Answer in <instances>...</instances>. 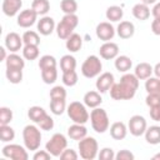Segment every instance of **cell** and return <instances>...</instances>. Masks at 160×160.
<instances>
[{"label":"cell","instance_id":"30bf717a","mask_svg":"<svg viewBox=\"0 0 160 160\" xmlns=\"http://www.w3.org/2000/svg\"><path fill=\"white\" fill-rule=\"evenodd\" d=\"M148 129V124H146V120L144 116L141 115H132L130 119H129V122H128V130L130 131V134L132 136H141L145 134Z\"/></svg>","mask_w":160,"mask_h":160},{"label":"cell","instance_id":"e575fe53","mask_svg":"<svg viewBox=\"0 0 160 160\" xmlns=\"http://www.w3.org/2000/svg\"><path fill=\"white\" fill-rule=\"evenodd\" d=\"M15 139V130L8 125H0V140L2 142H11Z\"/></svg>","mask_w":160,"mask_h":160},{"label":"cell","instance_id":"6f0895ef","mask_svg":"<svg viewBox=\"0 0 160 160\" xmlns=\"http://www.w3.org/2000/svg\"><path fill=\"white\" fill-rule=\"evenodd\" d=\"M159 159H160V152H158V154H155L152 156V160H159Z\"/></svg>","mask_w":160,"mask_h":160},{"label":"cell","instance_id":"7a4b0ae2","mask_svg":"<svg viewBox=\"0 0 160 160\" xmlns=\"http://www.w3.org/2000/svg\"><path fill=\"white\" fill-rule=\"evenodd\" d=\"M22 141L24 146L30 151H36L41 144V131L36 125H26L22 129Z\"/></svg>","mask_w":160,"mask_h":160},{"label":"cell","instance_id":"8d00e7d4","mask_svg":"<svg viewBox=\"0 0 160 160\" xmlns=\"http://www.w3.org/2000/svg\"><path fill=\"white\" fill-rule=\"evenodd\" d=\"M22 58L25 60H36L39 58V46L36 45H24Z\"/></svg>","mask_w":160,"mask_h":160},{"label":"cell","instance_id":"9f6ffc18","mask_svg":"<svg viewBox=\"0 0 160 160\" xmlns=\"http://www.w3.org/2000/svg\"><path fill=\"white\" fill-rule=\"evenodd\" d=\"M141 2H144V4H146V5H152V4H156L158 2V0H140Z\"/></svg>","mask_w":160,"mask_h":160},{"label":"cell","instance_id":"9c48e42d","mask_svg":"<svg viewBox=\"0 0 160 160\" xmlns=\"http://www.w3.org/2000/svg\"><path fill=\"white\" fill-rule=\"evenodd\" d=\"M1 154H2V156L11 159V160H28L29 159L28 149L19 144L9 142V144L4 145L1 149Z\"/></svg>","mask_w":160,"mask_h":160},{"label":"cell","instance_id":"d6986e66","mask_svg":"<svg viewBox=\"0 0 160 160\" xmlns=\"http://www.w3.org/2000/svg\"><path fill=\"white\" fill-rule=\"evenodd\" d=\"M110 136L114 140H122L128 135V126L122 121H115L110 125Z\"/></svg>","mask_w":160,"mask_h":160},{"label":"cell","instance_id":"b9f144b4","mask_svg":"<svg viewBox=\"0 0 160 160\" xmlns=\"http://www.w3.org/2000/svg\"><path fill=\"white\" fill-rule=\"evenodd\" d=\"M12 110L8 106L0 108V125H8L12 120Z\"/></svg>","mask_w":160,"mask_h":160},{"label":"cell","instance_id":"ee69618b","mask_svg":"<svg viewBox=\"0 0 160 160\" xmlns=\"http://www.w3.org/2000/svg\"><path fill=\"white\" fill-rule=\"evenodd\" d=\"M145 102L149 108L160 106V94L159 92H150L145 98Z\"/></svg>","mask_w":160,"mask_h":160},{"label":"cell","instance_id":"db71d44e","mask_svg":"<svg viewBox=\"0 0 160 160\" xmlns=\"http://www.w3.org/2000/svg\"><path fill=\"white\" fill-rule=\"evenodd\" d=\"M6 50H8V49H6L5 46H1V48H0V54H1V58H0V60H1V61H5V60H6V58H8Z\"/></svg>","mask_w":160,"mask_h":160},{"label":"cell","instance_id":"7c38bea8","mask_svg":"<svg viewBox=\"0 0 160 160\" xmlns=\"http://www.w3.org/2000/svg\"><path fill=\"white\" fill-rule=\"evenodd\" d=\"M38 14L30 8V9H25L22 11H20L18 14V18H16V24L22 28V29H28L30 26H32L36 20H38Z\"/></svg>","mask_w":160,"mask_h":160},{"label":"cell","instance_id":"d4e9b609","mask_svg":"<svg viewBox=\"0 0 160 160\" xmlns=\"http://www.w3.org/2000/svg\"><path fill=\"white\" fill-rule=\"evenodd\" d=\"M48 115H49V114L44 110V108L38 106V105H34V106L29 108V110H28V116H29V119H30L34 124H36V125H38L40 121H42Z\"/></svg>","mask_w":160,"mask_h":160},{"label":"cell","instance_id":"1f68e13d","mask_svg":"<svg viewBox=\"0 0 160 160\" xmlns=\"http://www.w3.org/2000/svg\"><path fill=\"white\" fill-rule=\"evenodd\" d=\"M65 99H50V111L54 115H61L66 110Z\"/></svg>","mask_w":160,"mask_h":160},{"label":"cell","instance_id":"7bdbcfd3","mask_svg":"<svg viewBox=\"0 0 160 160\" xmlns=\"http://www.w3.org/2000/svg\"><path fill=\"white\" fill-rule=\"evenodd\" d=\"M50 99H66V90L64 86L56 85L50 90Z\"/></svg>","mask_w":160,"mask_h":160},{"label":"cell","instance_id":"9a60e30c","mask_svg":"<svg viewBox=\"0 0 160 160\" xmlns=\"http://www.w3.org/2000/svg\"><path fill=\"white\" fill-rule=\"evenodd\" d=\"M36 28H38L39 34H41L44 36H48V35H51L55 31L56 24H55V20L51 16L44 15L42 18H40V20H38Z\"/></svg>","mask_w":160,"mask_h":160},{"label":"cell","instance_id":"cb8c5ba5","mask_svg":"<svg viewBox=\"0 0 160 160\" xmlns=\"http://www.w3.org/2000/svg\"><path fill=\"white\" fill-rule=\"evenodd\" d=\"M152 72H154V68L149 62H140L135 66L134 70V74L139 80H146L152 75Z\"/></svg>","mask_w":160,"mask_h":160},{"label":"cell","instance_id":"f35d334b","mask_svg":"<svg viewBox=\"0 0 160 160\" xmlns=\"http://www.w3.org/2000/svg\"><path fill=\"white\" fill-rule=\"evenodd\" d=\"M61 80H62V84H64L65 86H70V88H71V86H75V85L78 84V80H79L78 72H76L75 70L62 72Z\"/></svg>","mask_w":160,"mask_h":160},{"label":"cell","instance_id":"4fadbf2b","mask_svg":"<svg viewBox=\"0 0 160 160\" xmlns=\"http://www.w3.org/2000/svg\"><path fill=\"white\" fill-rule=\"evenodd\" d=\"M22 36H20L18 32L11 31L6 34L5 40H4V46L10 51V52H18L19 50H22Z\"/></svg>","mask_w":160,"mask_h":160},{"label":"cell","instance_id":"bcb514c9","mask_svg":"<svg viewBox=\"0 0 160 160\" xmlns=\"http://www.w3.org/2000/svg\"><path fill=\"white\" fill-rule=\"evenodd\" d=\"M115 159L116 160H134L135 159V155L130 150L122 149V150H120V151H118L115 154Z\"/></svg>","mask_w":160,"mask_h":160},{"label":"cell","instance_id":"f6af8a7d","mask_svg":"<svg viewBox=\"0 0 160 160\" xmlns=\"http://www.w3.org/2000/svg\"><path fill=\"white\" fill-rule=\"evenodd\" d=\"M98 158L100 160H114L115 159V152L111 148H102L99 154H98Z\"/></svg>","mask_w":160,"mask_h":160},{"label":"cell","instance_id":"681fc988","mask_svg":"<svg viewBox=\"0 0 160 160\" xmlns=\"http://www.w3.org/2000/svg\"><path fill=\"white\" fill-rule=\"evenodd\" d=\"M51 158H52V155L46 149L45 150H36L34 152V155H32V159L34 160H49Z\"/></svg>","mask_w":160,"mask_h":160},{"label":"cell","instance_id":"816d5d0a","mask_svg":"<svg viewBox=\"0 0 160 160\" xmlns=\"http://www.w3.org/2000/svg\"><path fill=\"white\" fill-rule=\"evenodd\" d=\"M151 31L160 36V18H154V20L151 21Z\"/></svg>","mask_w":160,"mask_h":160},{"label":"cell","instance_id":"484cf974","mask_svg":"<svg viewBox=\"0 0 160 160\" xmlns=\"http://www.w3.org/2000/svg\"><path fill=\"white\" fill-rule=\"evenodd\" d=\"M6 69H24L25 68V60L16 52H10L5 60Z\"/></svg>","mask_w":160,"mask_h":160},{"label":"cell","instance_id":"5bb4252c","mask_svg":"<svg viewBox=\"0 0 160 160\" xmlns=\"http://www.w3.org/2000/svg\"><path fill=\"white\" fill-rule=\"evenodd\" d=\"M114 82H115L114 74L110 72V71H106V72H101L98 76L96 82H95V86H96V90L100 94H104V92H106V91L110 90V88L112 86Z\"/></svg>","mask_w":160,"mask_h":160},{"label":"cell","instance_id":"e0dca14e","mask_svg":"<svg viewBox=\"0 0 160 160\" xmlns=\"http://www.w3.org/2000/svg\"><path fill=\"white\" fill-rule=\"evenodd\" d=\"M21 6H22L21 0H2L1 10L6 16L12 18L20 12Z\"/></svg>","mask_w":160,"mask_h":160},{"label":"cell","instance_id":"44dd1931","mask_svg":"<svg viewBox=\"0 0 160 160\" xmlns=\"http://www.w3.org/2000/svg\"><path fill=\"white\" fill-rule=\"evenodd\" d=\"M88 135V129L85 128L84 124H76L74 122L68 128V136L71 140H81Z\"/></svg>","mask_w":160,"mask_h":160},{"label":"cell","instance_id":"ffe728a7","mask_svg":"<svg viewBox=\"0 0 160 160\" xmlns=\"http://www.w3.org/2000/svg\"><path fill=\"white\" fill-rule=\"evenodd\" d=\"M82 101L84 104L86 105V108H90V109H95L98 106L101 105L102 102V98L100 95V92L96 90H90L88 92H85L84 98H82Z\"/></svg>","mask_w":160,"mask_h":160},{"label":"cell","instance_id":"8fae6325","mask_svg":"<svg viewBox=\"0 0 160 160\" xmlns=\"http://www.w3.org/2000/svg\"><path fill=\"white\" fill-rule=\"evenodd\" d=\"M95 32H96L98 39H100L101 41L105 42V41L112 40V38H114L115 34H116V29L111 25L110 21H102V22H99V24L96 25Z\"/></svg>","mask_w":160,"mask_h":160},{"label":"cell","instance_id":"603a6c76","mask_svg":"<svg viewBox=\"0 0 160 160\" xmlns=\"http://www.w3.org/2000/svg\"><path fill=\"white\" fill-rule=\"evenodd\" d=\"M65 46L70 52H78L81 46H82V38L81 35L72 32L66 40H65Z\"/></svg>","mask_w":160,"mask_h":160},{"label":"cell","instance_id":"7402d4cb","mask_svg":"<svg viewBox=\"0 0 160 160\" xmlns=\"http://www.w3.org/2000/svg\"><path fill=\"white\" fill-rule=\"evenodd\" d=\"M131 12L135 19H138L140 21H145L150 16V8H149V5H146L144 2H138L132 6Z\"/></svg>","mask_w":160,"mask_h":160},{"label":"cell","instance_id":"6da1fadb","mask_svg":"<svg viewBox=\"0 0 160 160\" xmlns=\"http://www.w3.org/2000/svg\"><path fill=\"white\" fill-rule=\"evenodd\" d=\"M139 88V79L135 74L125 72L120 82H114L110 88V96L114 100H130L135 96L136 90Z\"/></svg>","mask_w":160,"mask_h":160},{"label":"cell","instance_id":"7dc6e473","mask_svg":"<svg viewBox=\"0 0 160 160\" xmlns=\"http://www.w3.org/2000/svg\"><path fill=\"white\" fill-rule=\"evenodd\" d=\"M38 126H39L41 130L49 131V130H51V129L54 128V119H52L50 115H48L42 121H40V122L38 124Z\"/></svg>","mask_w":160,"mask_h":160},{"label":"cell","instance_id":"74e56055","mask_svg":"<svg viewBox=\"0 0 160 160\" xmlns=\"http://www.w3.org/2000/svg\"><path fill=\"white\" fill-rule=\"evenodd\" d=\"M145 90L148 94L150 92H159L160 94V79L156 76H150L145 81Z\"/></svg>","mask_w":160,"mask_h":160},{"label":"cell","instance_id":"ba28073f","mask_svg":"<svg viewBox=\"0 0 160 160\" xmlns=\"http://www.w3.org/2000/svg\"><path fill=\"white\" fill-rule=\"evenodd\" d=\"M68 148V139L64 134L61 132H55L50 140L46 142L45 149L54 156V158H60L61 152Z\"/></svg>","mask_w":160,"mask_h":160},{"label":"cell","instance_id":"d6a6232c","mask_svg":"<svg viewBox=\"0 0 160 160\" xmlns=\"http://www.w3.org/2000/svg\"><path fill=\"white\" fill-rule=\"evenodd\" d=\"M22 41H24V45H36V46H39L40 45V35H39L38 31L26 30L22 34Z\"/></svg>","mask_w":160,"mask_h":160},{"label":"cell","instance_id":"11a10c76","mask_svg":"<svg viewBox=\"0 0 160 160\" xmlns=\"http://www.w3.org/2000/svg\"><path fill=\"white\" fill-rule=\"evenodd\" d=\"M154 74H155L156 78L160 79V62H158V64L154 66Z\"/></svg>","mask_w":160,"mask_h":160},{"label":"cell","instance_id":"f5cc1de1","mask_svg":"<svg viewBox=\"0 0 160 160\" xmlns=\"http://www.w3.org/2000/svg\"><path fill=\"white\" fill-rule=\"evenodd\" d=\"M151 14L154 18H160V1L154 4V8L151 9Z\"/></svg>","mask_w":160,"mask_h":160},{"label":"cell","instance_id":"2e32d148","mask_svg":"<svg viewBox=\"0 0 160 160\" xmlns=\"http://www.w3.org/2000/svg\"><path fill=\"white\" fill-rule=\"evenodd\" d=\"M99 54L104 60H112L119 55V46L112 41H105L99 48Z\"/></svg>","mask_w":160,"mask_h":160},{"label":"cell","instance_id":"3957f363","mask_svg":"<svg viewBox=\"0 0 160 160\" xmlns=\"http://www.w3.org/2000/svg\"><path fill=\"white\" fill-rule=\"evenodd\" d=\"M78 25H79V18L76 14H64L60 22L56 24V29H55L56 35L60 39L66 40L74 32Z\"/></svg>","mask_w":160,"mask_h":160},{"label":"cell","instance_id":"f1b7e54d","mask_svg":"<svg viewBox=\"0 0 160 160\" xmlns=\"http://www.w3.org/2000/svg\"><path fill=\"white\" fill-rule=\"evenodd\" d=\"M105 16L109 21L111 22H116V21H120L124 16V10L118 6V5H111L106 9V12H105Z\"/></svg>","mask_w":160,"mask_h":160},{"label":"cell","instance_id":"8992f818","mask_svg":"<svg viewBox=\"0 0 160 160\" xmlns=\"http://www.w3.org/2000/svg\"><path fill=\"white\" fill-rule=\"evenodd\" d=\"M66 112H68V116L70 118V120L72 122H76V124H86L90 119V115L86 110V105L84 102H80V101H72L68 105L66 108Z\"/></svg>","mask_w":160,"mask_h":160},{"label":"cell","instance_id":"f907efd6","mask_svg":"<svg viewBox=\"0 0 160 160\" xmlns=\"http://www.w3.org/2000/svg\"><path fill=\"white\" fill-rule=\"evenodd\" d=\"M149 114H150V118H151L154 121H160V106L150 108Z\"/></svg>","mask_w":160,"mask_h":160},{"label":"cell","instance_id":"d590c367","mask_svg":"<svg viewBox=\"0 0 160 160\" xmlns=\"http://www.w3.org/2000/svg\"><path fill=\"white\" fill-rule=\"evenodd\" d=\"M41 71V79L45 84H54L58 80V70L56 68H49V69H42Z\"/></svg>","mask_w":160,"mask_h":160},{"label":"cell","instance_id":"4dcf8cb0","mask_svg":"<svg viewBox=\"0 0 160 160\" xmlns=\"http://www.w3.org/2000/svg\"><path fill=\"white\" fill-rule=\"evenodd\" d=\"M31 9L38 14V15H46L48 11L50 10V2L49 0H32L31 2Z\"/></svg>","mask_w":160,"mask_h":160},{"label":"cell","instance_id":"5b68a950","mask_svg":"<svg viewBox=\"0 0 160 160\" xmlns=\"http://www.w3.org/2000/svg\"><path fill=\"white\" fill-rule=\"evenodd\" d=\"M78 149L80 158L84 160H94L99 154V144L96 139L88 135L84 139L79 140Z\"/></svg>","mask_w":160,"mask_h":160},{"label":"cell","instance_id":"ac0fdd59","mask_svg":"<svg viewBox=\"0 0 160 160\" xmlns=\"http://www.w3.org/2000/svg\"><path fill=\"white\" fill-rule=\"evenodd\" d=\"M116 34L120 39H130L135 34V25L128 20L120 21L116 26Z\"/></svg>","mask_w":160,"mask_h":160},{"label":"cell","instance_id":"ab89813d","mask_svg":"<svg viewBox=\"0 0 160 160\" xmlns=\"http://www.w3.org/2000/svg\"><path fill=\"white\" fill-rule=\"evenodd\" d=\"M60 9L64 14H76L78 2H76V0H61Z\"/></svg>","mask_w":160,"mask_h":160},{"label":"cell","instance_id":"f546056e","mask_svg":"<svg viewBox=\"0 0 160 160\" xmlns=\"http://www.w3.org/2000/svg\"><path fill=\"white\" fill-rule=\"evenodd\" d=\"M75 68H76V59L72 55L66 54L60 59V69L62 72L75 70Z\"/></svg>","mask_w":160,"mask_h":160},{"label":"cell","instance_id":"277c9868","mask_svg":"<svg viewBox=\"0 0 160 160\" xmlns=\"http://www.w3.org/2000/svg\"><path fill=\"white\" fill-rule=\"evenodd\" d=\"M90 122L94 131L98 134H104L110 128V120L108 116V112L101 108H95L90 112Z\"/></svg>","mask_w":160,"mask_h":160},{"label":"cell","instance_id":"60d3db41","mask_svg":"<svg viewBox=\"0 0 160 160\" xmlns=\"http://www.w3.org/2000/svg\"><path fill=\"white\" fill-rule=\"evenodd\" d=\"M49 68H56V59L52 55H42L39 59V69H49Z\"/></svg>","mask_w":160,"mask_h":160},{"label":"cell","instance_id":"c3c4849f","mask_svg":"<svg viewBox=\"0 0 160 160\" xmlns=\"http://www.w3.org/2000/svg\"><path fill=\"white\" fill-rule=\"evenodd\" d=\"M78 158H79V154L74 149H68V148L60 155V159L61 160H76Z\"/></svg>","mask_w":160,"mask_h":160},{"label":"cell","instance_id":"836d02e7","mask_svg":"<svg viewBox=\"0 0 160 160\" xmlns=\"http://www.w3.org/2000/svg\"><path fill=\"white\" fill-rule=\"evenodd\" d=\"M5 76L10 84H20L22 81V69H6Z\"/></svg>","mask_w":160,"mask_h":160},{"label":"cell","instance_id":"4316f807","mask_svg":"<svg viewBox=\"0 0 160 160\" xmlns=\"http://www.w3.org/2000/svg\"><path fill=\"white\" fill-rule=\"evenodd\" d=\"M114 65H115V69L119 72H128L131 69V66H132V61L126 55H118L115 58Z\"/></svg>","mask_w":160,"mask_h":160},{"label":"cell","instance_id":"52a82bcc","mask_svg":"<svg viewBox=\"0 0 160 160\" xmlns=\"http://www.w3.org/2000/svg\"><path fill=\"white\" fill-rule=\"evenodd\" d=\"M101 70H102V64L100 58L96 55L88 56L81 65V74L86 79H92L99 76L101 74Z\"/></svg>","mask_w":160,"mask_h":160},{"label":"cell","instance_id":"83f0119b","mask_svg":"<svg viewBox=\"0 0 160 160\" xmlns=\"http://www.w3.org/2000/svg\"><path fill=\"white\" fill-rule=\"evenodd\" d=\"M145 140L150 145H158L160 144V126L152 125L146 129L145 131Z\"/></svg>","mask_w":160,"mask_h":160}]
</instances>
